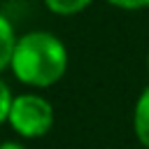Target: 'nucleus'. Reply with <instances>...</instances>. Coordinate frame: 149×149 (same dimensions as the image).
Here are the masks:
<instances>
[{
    "instance_id": "f257e3e1",
    "label": "nucleus",
    "mask_w": 149,
    "mask_h": 149,
    "mask_svg": "<svg viewBox=\"0 0 149 149\" xmlns=\"http://www.w3.org/2000/svg\"><path fill=\"white\" fill-rule=\"evenodd\" d=\"M68 63L70 54L65 42L56 33L37 28L19 35L14 56L5 72L30 91H44L65 77Z\"/></svg>"
},
{
    "instance_id": "f03ea898",
    "label": "nucleus",
    "mask_w": 149,
    "mask_h": 149,
    "mask_svg": "<svg viewBox=\"0 0 149 149\" xmlns=\"http://www.w3.org/2000/svg\"><path fill=\"white\" fill-rule=\"evenodd\" d=\"M54 121H56L54 105L40 91L28 88L16 93L5 126H9V130L21 140H40L54 128Z\"/></svg>"
},
{
    "instance_id": "7ed1b4c3",
    "label": "nucleus",
    "mask_w": 149,
    "mask_h": 149,
    "mask_svg": "<svg viewBox=\"0 0 149 149\" xmlns=\"http://www.w3.org/2000/svg\"><path fill=\"white\" fill-rule=\"evenodd\" d=\"M133 135L142 149H149V84L140 91L135 105H133Z\"/></svg>"
},
{
    "instance_id": "20e7f679",
    "label": "nucleus",
    "mask_w": 149,
    "mask_h": 149,
    "mask_svg": "<svg viewBox=\"0 0 149 149\" xmlns=\"http://www.w3.org/2000/svg\"><path fill=\"white\" fill-rule=\"evenodd\" d=\"M16 42H19V30L14 28L12 19L7 14L0 16V70L5 72L12 56H14V49H16Z\"/></svg>"
},
{
    "instance_id": "39448f33",
    "label": "nucleus",
    "mask_w": 149,
    "mask_h": 149,
    "mask_svg": "<svg viewBox=\"0 0 149 149\" xmlns=\"http://www.w3.org/2000/svg\"><path fill=\"white\" fill-rule=\"evenodd\" d=\"M44 9L54 16H77L93 5V0H42Z\"/></svg>"
},
{
    "instance_id": "423d86ee",
    "label": "nucleus",
    "mask_w": 149,
    "mask_h": 149,
    "mask_svg": "<svg viewBox=\"0 0 149 149\" xmlns=\"http://www.w3.org/2000/svg\"><path fill=\"white\" fill-rule=\"evenodd\" d=\"M14 98H16V93L12 91V84H9L7 79H2V81H0V121H2V123H5L7 116H9V109H12V105H14Z\"/></svg>"
},
{
    "instance_id": "0eeeda50",
    "label": "nucleus",
    "mask_w": 149,
    "mask_h": 149,
    "mask_svg": "<svg viewBox=\"0 0 149 149\" xmlns=\"http://www.w3.org/2000/svg\"><path fill=\"white\" fill-rule=\"evenodd\" d=\"M105 2L121 12H140L149 7V0H105Z\"/></svg>"
},
{
    "instance_id": "6e6552de",
    "label": "nucleus",
    "mask_w": 149,
    "mask_h": 149,
    "mask_svg": "<svg viewBox=\"0 0 149 149\" xmlns=\"http://www.w3.org/2000/svg\"><path fill=\"white\" fill-rule=\"evenodd\" d=\"M0 149H28V147L23 142H19V140H5L0 144Z\"/></svg>"
},
{
    "instance_id": "1a4fd4ad",
    "label": "nucleus",
    "mask_w": 149,
    "mask_h": 149,
    "mask_svg": "<svg viewBox=\"0 0 149 149\" xmlns=\"http://www.w3.org/2000/svg\"><path fill=\"white\" fill-rule=\"evenodd\" d=\"M144 65H147V74H149V51H147V58H144Z\"/></svg>"
}]
</instances>
